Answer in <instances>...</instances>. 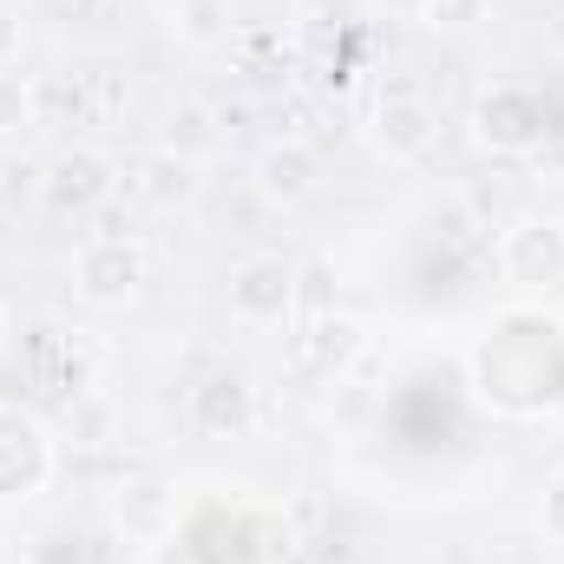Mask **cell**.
<instances>
[{
    "mask_svg": "<svg viewBox=\"0 0 564 564\" xmlns=\"http://www.w3.org/2000/svg\"><path fill=\"white\" fill-rule=\"evenodd\" d=\"M473 381L492 408L506 414H539L564 394V328L545 315H506L479 355H473Z\"/></svg>",
    "mask_w": 564,
    "mask_h": 564,
    "instance_id": "6da1fadb",
    "label": "cell"
},
{
    "mask_svg": "<svg viewBox=\"0 0 564 564\" xmlns=\"http://www.w3.org/2000/svg\"><path fill=\"white\" fill-rule=\"evenodd\" d=\"M499 270L506 282H519V289H564V224L558 217H525V224H512L506 230V243H499Z\"/></svg>",
    "mask_w": 564,
    "mask_h": 564,
    "instance_id": "7a4b0ae2",
    "label": "cell"
},
{
    "mask_svg": "<svg viewBox=\"0 0 564 564\" xmlns=\"http://www.w3.org/2000/svg\"><path fill=\"white\" fill-rule=\"evenodd\" d=\"M545 99L539 93H525V86H499V93H486L479 99V144H492V151H539L545 144Z\"/></svg>",
    "mask_w": 564,
    "mask_h": 564,
    "instance_id": "3957f363",
    "label": "cell"
},
{
    "mask_svg": "<svg viewBox=\"0 0 564 564\" xmlns=\"http://www.w3.org/2000/svg\"><path fill=\"white\" fill-rule=\"evenodd\" d=\"M73 282H79V295H93V302H126L144 282V250L132 237H93V243L79 250V263H73Z\"/></svg>",
    "mask_w": 564,
    "mask_h": 564,
    "instance_id": "277c9868",
    "label": "cell"
},
{
    "mask_svg": "<svg viewBox=\"0 0 564 564\" xmlns=\"http://www.w3.org/2000/svg\"><path fill=\"white\" fill-rule=\"evenodd\" d=\"M191 421L210 440H243L257 426V388L237 368H217L204 388H191Z\"/></svg>",
    "mask_w": 564,
    "mask_h": 564,
    "instance_id": "5b68a950",
    "label": "cell"
},
{
    "mask_svg": "<svg viewBox=\"0 0 564 564\" xmlns=\"http://www.w3.org/2000/svg\"><path fill=\"white\" fill-rule=\"evenodd\" d=\"M295 302V270L282 257H243L230 270V308L243 322H282Z\"/></svg>",
    "mask_w": 564,
    "mask_h": 564,
    "instance_id": "8992f818",
    "label": "cell"
},
{
    "mask_svg": "<svg viewBox=\"0 0 564 564\" xmlns=\"http://www.w3.org/2000/svg\"><path fill=\"white\" fill-rule=\"evenodd\" d=\"M433 139H440V112L426 106L421 93H401V99H388V106L375 112V144H381L394 164L421 158Z\"/></svg>",
    "mask_w": 564,
    "mask_h": 564,
    "instance_id": "52a82bcc",
    "label": "cell"
},
{
    "mask_svg": "<svg viewBox=\"0 0 564 564\" xmlns=\"http://www.w3.org/2000/svg\"><path fill=\"white\" fill-rule=\"evenodd\" d=\"M46 466H53L46 433L33 421H20V414H0V499L33 492V486L46 479Z\"/></svg>",
    "mask_w": 564,
    "mask_h": 564,
    "instance_id": "ba28073f",
    "label": "cell"
},
{
    "mask_svg": "<svg viewBox=\"0 0 564 564\" xmlns=\"http://www.w3.org/2000/svg\"><path fill=\"white\" fill-rule=\"evenodd\" d=\"M53 204L59 210H99V204H112V191H119V177H112V164L99 158V151H66L59 164H53Z\"/></svg>",
    "mask_w": 564,
    "mask_h": 564,
    "instance_id": "9c48e42d",
    "label": "cell"
},
{
    "mask_svg": "<svg viewBox=\"0 0 564 564\" xmlns=\"http://www.w3.org/2000/svg\"><path fill=\"white\" fill-rule=\"evenodd\" d=\"M315 177H322V164H315V151L308 144H270L263 151V164H257V184L276 197V204H295V197H308L315 191Z\"/></svg>",
    "mask_w": 564,
    "mask_h": 564,
    "instance_id": "30bf717a",
    "label": "cell"
},
{
    "mask_svg": "<svg viewBox=\"0 0 564 564\" xmlns=\"http://www.w3.org/2000/svg\"><path fill=\"white\" fill-rule=\"evenodd\" d=\"M355 348H361V328L335 315V322H315L308 335H295V341H289V361H295L302 375H335Z\"/></svg>",
    "mask_w": 564,
    "mask_h": 564,
    "instance_id": "8fae6325",
    "label": "cell"
},
{
    "mask_svg": "<svg viewBox=\"0 0 564 564\" xmlns=\"http://www.w3.org/2000/svg\"><path fill=\"white\" fill-rule=\"evenodd\" d=\"M26 126H40V86L26 73L0 66V139L7 132H26Z\"/></svg>",
    "mask_w": 564,
    "mask_h": 564,
    "instance_id": "7c38bea8",
    "label": "cell"
},
{
    "mask_svg": "<svg viewBox=\"0 0 564 564\" xmlns=\"http://www.w3.org/2000/svg\"><path fill=\"white\" fill-rule=\"evenodd\" d=\"M164 519H171V499H164V486H119V525H132V532H164Z\"/></svg>",
    "mask_w": 564,
    "mask_h": 564,
    "instance_id": "4fadbf2b",
    "label": "cell"
},
{
    "mask_svg": "<svg viewBox=\"0 0 564 564\" xmlns=\"http://www.w3.org/2000/svg\"><path fill=\"white\" fill-rule=\"evenodd\" d=\"M139 177H144V197H184V191H191V164H184V158H171V151H164V158H151Z\"/></svg>",
    "mask_w": 564,
    "mask_h": 564,
    "instance_id": "5bb4252c",
    "label": "cell"
},
{
    "mask_svg": "<svg viewBox=\"0 0 564 564\" xmlns=\"http://www.w3.org/2000/svg\"><path fill=\"white\" fill-rule=\"evenodd\" d=\"M295 13V0H243V20L250 26H282Z\"/></svg>",
    "mask_w": 564,
    "mask_h": 564,
    "instance_id": "9a60e30c",
    "label": "cell"
},
{
    "mask_svg": "<svg viewBox=\"0 0 564 564\" xmlns=\"http://www.w3.org/2000/svg\"><path fill=\"white\" fill-rule=\"evenodd\" d=\"M545 532H552V539L564 545V473L552 479V486H545Z\"/></svg>",
    "mask_w": 564,
    "mask_h": 564,
    "instance_id": "2e32d148",
    "label": "cell"
},
{
    "mask_svg": "<svg viewBox=\"0 0 564 564\" xmlns=\"http://www.w3.org/2000/svg\"><path fill=\"white\" fill-rule=\"evenodd\" d=\"M13 59H20V13L0 7V66H13Z\"/></svg>",
    "mask_w": 564,
    "mask_h": 564,
    "instance_id": "e0dca14e",
    "label": "cell"
},
{
    "mask_svg": "<svg viewBox=\"0 0 564 564\" xmlns=\"http://www.w3.org/2000/svg\"><path fill=\"white\" fill-rule=\"evenodd\" d=\"M426 7H433V20H453V26L479 13V0H426Z\"/></svg>",
    "mask_w": 564,
    "mask_h": 564,
    "instance_id": "ac0fdd59",
    "label": "cell"
},
{
    "mask_svg": "<svg viewBox=\"0 0 564 564\" xmlns=\"http://www.w3.org/2000/svg\"><path fill=\"white\" fill-rule=\"evenodd\" d=\"M66 7H73V13H106L112 0H66Z\"/></svg>",
    "mask_w": 564,
    "mask_h": 564,
    "instance_id": "d6986e66",
    "label": "cell"
}]
</instances>
